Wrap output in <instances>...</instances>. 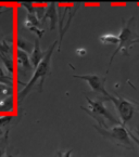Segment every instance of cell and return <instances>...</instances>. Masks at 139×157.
I'll return each mask as SVG.
<instances>
[{
  "label": "cell",
  "instance_id": "cell-4",
  "mask_svg": "<svg viewBox=\"0 0 139 157\" xmlns=\"http://www.w3.org/2000/svg\"><path fill=\"white\" fill-rule=\"evenodd\" d=\"M95 128L101 136H103L105 139H109L113 143L120 146H124V147L133 148L132 139H130L128 130L126 129L125 126L118 125L109 128V129H104L100 126H95Z\"/></svg>",
  "mask_w": 139,
  "mask_h": 157
},
{
  "label": "cell",
  "instance_id": "cell-8",
  "mask_svg": "<svg viewBox=\"0 0 139 157\" xmlns=\"http://www.w3.org/2000/svg\"><path fill=\"white\" fill-rule=\"evenodd\" d=\"M46 56V52H42V49H40V44H39V38H36L34 44V48L33 51L30 54V63H32L33 67H36L39 65V63L42 61V59Z\"/></svg>",
  "mask_w": 139,
  "mask_h": 157
},
{
  "label": "cell",
  "instance_id": "cell-16",
  "mask_svg": "<svg viewBox=\"0 0 139 157\" xmlns=\"http://www.w3.org/2000/svg\"><path fill=\"white\" fill-rule=\"evenodd\" d=\"M12 118H13L12 115H1L0 116V127L8 125L12 120Z\"/></svg>",
  "mask_w": 139,
  "mask_h": 157
},
{
  "label": "cell",
  "instance_id": "cell-3",
  "mask_svg": "<svg viewBox=\"0 0 139 157\" xmlns=\"http://www.w3.org/2000/svg\"><path fill=\"white\" fill-rule=\"evenodd\" d=\"M87 102H88L89 109H86V107L81 106V109L85 111L88 115H90L93 119L97 120L100 127L104 128V129H109V126L105 124V120H109V123L114 124V125H116V126L122 125L121 121H118V120L105 109V106L103 105V102H102L101 100L93 101V100H90V98L87 97Z\"/></svg>",
  "mask_w": 139,
  "mask_h": 157
},
{
  "label": "cell",
  "instance_id": "cell-10",
  "mask_svg": "<svg viewBox=\"0 0 139 157\" xmlns=\"http://www.w3.org/2000/svg\"><path fill=\"white\" fill-rule=\"evenodd\" d=\"M13 109H14L13 95L1 100V102H0V113H9V112L13 111Z\"/></svg>",
  "mask_w": 139,
  "mask_h": 157
},
{
  "label": "cell",
  "instance_id": "cell-12",
  "mask_svg": "<svg viewBox=\"0 0 139 157\" xmlns=\"http://www.w3.org/2000/svg\"><path fill=\"white\" fill-rule=\"evenodd\" d=\"M0 58L2 60L3 64H5V67L7 68V71L9 72L10 75H12L14 73V63L13 60H12L11 56H1L0 54Z\"/></svg>",
  "mask_w": 139,
  "mask_h": 157
},
{
  "label": "cell",
  "instance_id": "cell-13",
  "mask_svg": "<svg viewBox=\"0 0 139 157\" xmlns=\"http://www.w3.org/2000/svg\"><path fill=\"white\" fill-rule=\"evenodd\" d=\"M13 95V89L10 86H7L5 83H0V98L5 99V98L11 97Z\"/></svg>",
  "mask_w": 139,
  "mask_h": 157
},
{
  "label": "cell",
  "instance_id": "cell-24",
  "mask_svg": "<svg viewBox=\"0 0 139 157\" xmlns=\"http://www.w3.org/2000/svg\"><path fill=\"white\" fill-rule=\"evenodd\" d=\"M0 44H1V40H0Z\"/></svg>",
  "mask_w": 139,
  "mask_h": 157
},
{
  "label": "cell",
  "instance_id": "cell-1",
  "mask_svg": "<svg viewBox=\"0 0 139 157\" xmlns=\"http://www.w3.org/2000/svg\"><path fill=\"white\" fill-rule=\"evenodd\" d=\"M118 39H120V44L111 56L109 66L112 64L117 52L122 51L123 54L129 56L128 50L130 47L134 44H139V35L137 34L136 30V17L135 16H130L128 20L122 19V27H121V32L118 34Z\"/></svg>",
  "mask_w": 139,
  "mask_h": 157
},
{
  "label": "cell",
  "instance_id": "cell-23",
  "mask_svg": "<svg viewBox=\"0 0 139 157\" xmlns=\"http://www.w3.org/2000/svg\"><path fill=\"white\" fill-rule=\"evenodd\" d=\"M2 133H3V132H2V130L0 129V136H2Z\"/></svg>",
  "mask_w": 139,
  "mask_h": 157
},
{
  "label": "cell",
  "instance_id": "cell-6",
  "mask_svg": "<svg viewBox=\"0 0 139 157\" xmlns=\"http://www.w3.org/2000/svg\"><path fill=\"white\" fill-rule=\"evenodd\" d=\"M74 78L77 79H81V80H85L86 82L88 83L89 87L93 91L98 93H101L104 97L109 98L110 94L107 92L105 88H104V83H105V78L101 77L99 75H95V74H87V75H73Z\"/></svg>",
  "mask_w": 139,
  "mask_h": 157
},
{
  "label": "cell",
  "instance_id": "cell-9",
  "mask_svg": "<svg viewBox=\"0 0 139 157\" xmlns=\"http://www.w3.org/2000/svg\"><path fill=\"white\" fill-rule=\"evenodd\" d=\"M16 63H18V68L20 71H30L32 69L33 65L30 63V56L27 54V52L23 50H20L18 49L16 50Z\"/></svg>",
  "mask_w": 139,
  "mask_h": 157
},
{
  "label": "cell",
  "instance_id": "cell-2",
  "mask_svg": "<svg viewBox=\"0 0 139 157\" xmlns=\"http://www.w3.org/2000/svg\"><path fill=\"white\" fill-rule=\"evenodd\" d=\"M57 46H58V41L56 40V41L50 46V48L46 51V56H45V58L42 59V62L39 63V65L35 68L34 75L32 76V78L30 79L28 82H26L25 87H24L21 91H19V95H18V101L19 102L23 101L24 98H25L26 95L28 94V92L32 90L33 86L37 82L39 79H40L39 91H42V85H44V80H45V78H46V75L48 74L49 68H50V63H51V58H52V53H54V49H56Z\"/></svg>",
  "mask_w": 139,
  "mask_h": 157
},
{
  "label": "cell",
  "instance_id": "cell-7",
  "mask_svg": "<svg viewBox=\"0 0 139 157\" xmlns=\"http://www.w3.org/2000/svg\"><path fill=\"white\" fill-rule=\"evenodd\" d=\"M42 19L47 20L48 19L50 21V29L54 30L57 26V23L59 22L58 20V13H57V3L51 2L50 5L46 6V9L44 12V16Z\"/></svg>",
  "mask_w": 139,
  "mask_h": 157
},
{
  "label": "cell",
  "instance_id": "cell-5",
  "mask_svg": "<svg viewBox=\"0 0 139 157\" xmlns=\"http://www.w3.org/2000/svg\"><path fill=\"white\" fill-rule=\"evenodd\" d=\"M107 100H110V101L113 102L116 112H117L118 116H120L121 124L123 126H125L133 118L134 114L139 111V103H137V102L128 101V100L124 99V98L112 97L111 94Z\"/></svg>",
  "mask_w": 139,
  "mask_h": 157
},
{
  "label": "cell",
  "instance_id": "cell-11",
  "mask_svg": "<svg viewBox=\"0 0 139 157\" xmlns=\"http://www.w3.org/2000/svg\"><path fill=\"white\" fill-rule=\"evenodd\" d=\"M99 40L103 44H113V46H118L120 39L118 36H115L113 34H104L99 37Z\"/></svg>",
  "mask_w": 139,
  "mask_h": 157
},
{
  "label": "cell",
  "instance_id": "cell-18",
  "mask_svg": "<svg viewBox=\"0 0 139 157\" xmlns=\"http://www.w3.org/2000/svg\"><path fill=\"white\" fill-rule=\"evenodd\" d=\"M73 153V150H69V151H58L57 155L58 157H71Z\"/></svg>",
  "mask_w": 139,
  "mask_h": 157
},
{
  "label": "cell",
  "instance_id": "cell-20",
  "mask_svg": "<svg viewBox=\"0 0 139 157\" xmlns=\"http://www.w3.org/2000/svg\"><path fill=\"white\" fill-rule=\"evenodd\" d=\"M75 52H76L77 56H86V53H87V50H86L85 48H77Z\"/></svg>",
  "mask_w": 139,
  "mask_h": 157
},
{
  "label": "cell",
  "instance_id": "cell-14",
  "mask_svg": "<svg viewBox=\"0 0 139 157\" xmlns=\"http://www.w3.org/2000/svg\"><path fill=\"white\" fill-rule=\"evenodd\" d=\"M30 44H28L27 41H25V40H24L21 36H19V37H18V39H16V47H18V49L25 51V52H26V51H30V52H32L33 49L30 48Z\"/></svg>",
  "mask_w": 139,
  "mask_h": 157
},
{
  "label": "cell",
  "instance_id": "cell-22",
  "mask_svg": "<svg viewBox=\"0 0 139 157\" xmlns=\"http://www.w3.org/2000/svg\"><path fill=\"white\" fill-rule=\"evenodd\" d=\"M6 157H14V156H13V155H11V154H9V153H8L7 156H6Z\"/></svg>",
  "mask_w": 139,
  "mask_h": 157
},
{
  "label": "cell",
  "instance_id": "cell-15",
  "mask_svg": "<svg viewBox=\"0 0 139 157\" xmlns=\"http://www.w3.org/2000/svg\"><path fill=\"white\" fill-rule=\"evenodd\" d=\"M12 80H13L12 77L6 74L5 71L0 67V83H5V85L12 87Z\"/></svg>",
  "mask_w": 139,
  "mask_h": 157
},
{
  "label": "cell",
  "instance_id": "cell-19",
  "mask_svg": "<svg viewBox=\"0 0 139 157\" xmlns=\"http://www.w3.org/2000/svg\"><path fill=\"white\" fill-rule=\"evenodd\" d=\"M137 132H138V136H139V126L138 127H137ZM128 133H129V136H130V139H132L133 141L135 142V143L137 144V145L139 146V138L137 136H135L134 133H133L132 131H129V130H128Z\"/></svg>",
  "mask_w": 139,
  "mask_h": 157
},
{
  "label": "cell",
  "instance_id": "cell-21",
  "mask_svg": "<svg viewBox=\"0 0 139 157\" xmlns=\"http://www.w3.org/2000/svg\"><path fill=\"white\" fill-rule=\"evenodd\" d=\"M3 154H5V150L0 147V157H2V155H3Z\"/></svg>",
  "mask_w": 139,
  "mask_h": 157
},
{
  "label": "cell",
  "instance_id": "cell-17",
  "mask_svg": "<svg viewBox=\"0 0 139 157\" xmlns=\"http://www.w3.org/2000/svg\"><path fill=\"white\" fill-rule=\"evenodd\" d=\"M28 29L32 30V32H34V33H36V35H37L38 38L42 37V35H44V33H45L44 29H39L37 26H30V27H28Z\"/></svg>",
  "mask_w": 139,
  "mask_h": 157
}]
</instances>
